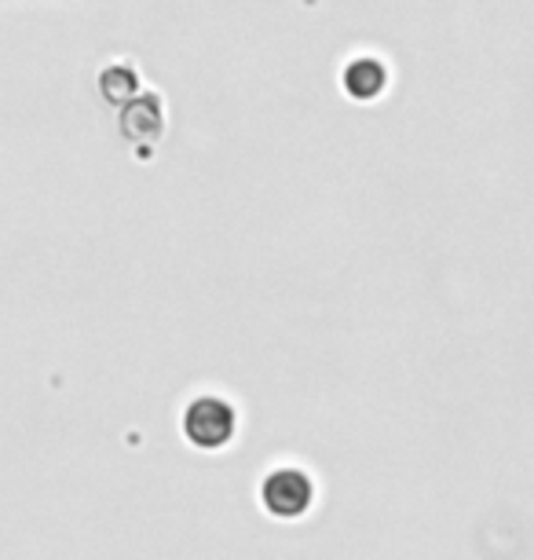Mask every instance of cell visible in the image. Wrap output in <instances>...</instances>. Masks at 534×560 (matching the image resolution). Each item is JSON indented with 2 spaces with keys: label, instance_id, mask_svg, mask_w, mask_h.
<instances>
[{
  "label": "cell",
  "instance_id": "2",
  "mask_svg": "<svg viewBox=\"0 0 534 560\" xmlns=\"http://www.w3.org/2000/svg\"><path fill=\"white\" fill-rule=\"evenodd\" d=\"M260 499H264V510L271 516H286V521H293V516H300L311 505V480L304 477L300 469H278L264 480Z\"/></svg>",
  "mask_w": 534,
  "mask_h": 560
},
{
  "label": "cell",
  "instance_id": "1",
  "mask_svg": "<svg viewBox=\"0 0 534 560\" xmlns=\"http://www.w3.org/2000/svg\"><path fill=\"white\" fill-rule=\"evenodd\" d=\"M183 432L194 447H205V451L224 447L235 432V410L227 407L224 399H213V396L194 399L183 415Z\"/></svg>",
  "mask_w": 534,
  "mask_h": 560
},
{
  "label": "cell",
  "instance_id": "3",
  "mask_svg": "<svg viewBox=\"0 0 534 560\" xmlns=\"http://www.w3.org/2000/svg\"><path fill=\"white\" fill-rule=\"evenodd\" d=\"M384 67L377 59H355L348 62V70H344V89H348V96L355 100H373L377 92L384 89Z\"/></svg>",
  "mask_w": 534,
  "mask_h": 560
}]
</instances>
